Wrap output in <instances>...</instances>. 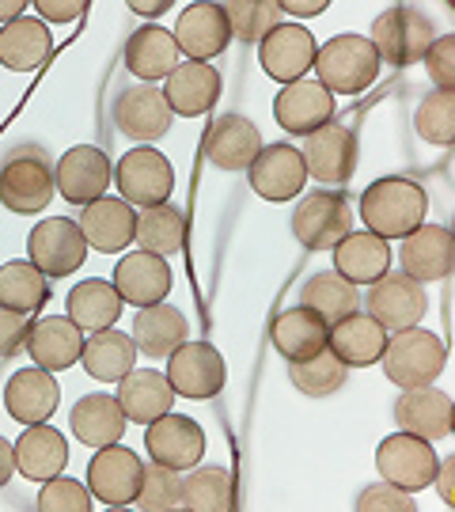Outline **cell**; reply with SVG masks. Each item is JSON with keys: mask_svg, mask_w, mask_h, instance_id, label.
I'll use <instances>...</instances> for the list:
<instances>
[{"mask_svg": "<svg viewBox=\"0 0 455 512\" xmlns=\"http://www.w3.org/2000/svg\"><path fill=\"white\" fill-rule=\"evenodd\" d=\"M164 99L171 114L201 118L205 110L217 107L220 99V73L205 61H186L164 80Z\"/></svg>", "mask_w": 455, "mask_h": 512, "instance_id": "obj_27", "label": "cell"}, {"mask_svg": "<svg viewBox=\"0 0 455 512\" xmlns=\"http://www.w3.org/2000/svg\"><path fill=\"white\" fill-rule=\"evenodd\" d=\"M141 478H145V463L137 459V452H129L126 444L95 448V459L88 463L91 497L110 509H129L137 501Z\"/></svg>", "mask_w": 455, "mask_h": 512, "instance_id": "obj_9", "label": "cell"}, {"mask_svg": "<svg viewBox=\"0 0 455 512\" xmlns=\"http://www.w3.org/2000/svg\"><path fill=\"white\" fill-rule=\"evenodd\" d=\"M315 76L330 95H361L380 76V57L364 35H334L315 50Z\"/></svg>", "mask_w": 455, "mask_h": 512, "instance_id": "obj_2", "label": "cell"}, {"mask_svg": "<svg viewBox=\"0 0 455 512\" xmlns=\"http://www.w3.org/2000/svg\"><path fill=\"white\" fill-rule=\"evenodd\" d=\"M171 266L167 258L148 255V251H133L114 266V289L122 296V304L133 308H152V304H164V296L171 293Z\"/></svg>", "mask_w": 455, "mask_h": 512, "instance_id": "obj_21", "label": "cell"}, {"mask_svg": "<svg viewBox=\"0 0 455 512\" xmlns=\"http://www.w3.org/2000/svg\"><path fill=\"white\" fill-rule=\"evenodd\" d=\"M292 232L308 251H334L342 239L353 232L349 224V205L334 190H311L300 194L292 209Z\"/></svg>", "mask_w": 455, "mask_h": 512, "instance_id": "obj_6", "label": "cell"}, {"mask_svg": "<svg viewBox=\"0 0 455 512\" xmlns=\"http://www.w3.org/2000/svg\"><path fill=\"white\" fill-rule=\"evenodd\" d=\"M69 467V440L57 429L42 425H27V433L16 440V471L31 482H50Z\"/></svg>", "mask_w": 455, "mask_h": 512, "instance_id": "obj_31", "label": "cell"}, {"mask_svg": "<svg viewBox=\"0 0 455 512\" xmlns=\"http://www.w3.org/2000/svg\"><path fill=\"white\" fill-rule=\"evenodd\" d=\"M114 167H110L107 152L95 145H76L61 156V164H54V183L61 190V198L73 205H91L107 194Z\"/></svg>", "mask_w": 455, "mask_h": 512, "instance_id": "obj_14", "label": "cell"}, {"mask_svg": "<svg viewBox=\"0 0 455 512\" xmlns=\"http://www.w3.org/2000/svg\"><path fill=\"white\" fill-rule=\"evenodd\" d=\"M137 243L148 255H179L182 243H186V217H182V209H175L171 202L141 209L137 213Z\"/></svg>", "mask_w": 455, "mask_h": 512, "instance_id": "obj_42", "label": "cell"}, {"mask_svg": "<svg viewBox=\"0 0 455 512\" xmlns=\"http://www.w3.org/2000/svg\"><path fill=\"white\" fill-rule=\"evenodd\" d=\"M300 304L315 311L327 327H334L338 319H346V315H353V311H361V289L349 285L342 274L327 270V274H315L308 285H304V300H300Z\"/></svg>", "mask_w": 455, "mask_h": 512, "instance_id": "obj_40", "label": "cell"}, {"mask_svg": "<svg viewBox=\"0 0 455 512\" xmlns=\"http://www.w3.org/2000/svg\"><path fill=\"white\" fill-rule=\"evenodd\" d=\"M171 107L156 84H133L114 99V126L133 141H156L171 129Z\"/></svg>", "mask_w": 455, "mask_h": 512, "instance_id": "obj_22", "label": "cell"}, {"mask_svg": "<svg viewBox=\"0 0 455 512\" xmlns=\"http://www.w3.org/2000/svg\"><path fill=\"white\" fill-rule=\"evenodd\" d=\"M433 23L429 16L414 8V4H395V8H387L383 16H376L372 23V50L380 57V65H395V69H410V65H418L425 61L429 54V46H433Z\"/></svg>", "mask_w": 455, "mask_h": 512, "instance_id": "obj_3", "label": "cell"}, {"mask_svg": "<svg viewBox=\"0 0 455 512\" xmlns=\"http://www.w3.org/2000/svg\"><path fill=\"white\" fill-rule=\"evenodd\" d=\"M12 475H16V444H8V440L0 437V490L8 486Z\"/></svg>", "mask_w": 455, "mask_h": 512, "instance_id": "obj_55", "label": "cell"}, {"mask_svg": "<svg viewBox=\"0 0 455 512\" xmlns=\"http://www.w3.org/2000/svg\"><path fill=\"white\" fill-rule=\"evenodd\" d=\"M228 42H232V31H228V19H224L220 4L198 0V4L182 8L179 23H175V46H179V54L209 65L213 57L228 50Z\"/></svg>", "mask_w": 455, "mask_h": 512, "instance_id": "obj_19", "label": "cell"}, {"mask_svg": "<svg viewBox=\"0 0 455 512\" xmlns=\"http://www.w3.org/2000/svg\"><path fill=\"white\" fill-rule=\"evenodd\" d=\"M129 8H133V12H137V16H164L167 8H171V4H167V0H156V4H148V0H129Z\"/></svg>", "mask_w": 455, "mask_h": 512, "instance_id": "obj_56", "label": "cell"}, {"mask_svg": "<svg viewBox=\"0 0 455 512\" xmlns=\"http://www.w3.org/2000/svg\"><path fill=\"white\" fill-rule=\"evenodd\" d=\"M425 69L440 92H455V35L433 38V46L425 54Z\"/></svg>", "mask_w": 455, "mask_h": 512, "instance_id": "obj_49", "label": "cell"}, {"mask_svg": "<svg viewBox=\"0 0 455 512\" xmlns=\"http://www.w3.org/2000/svg\"><path fill=\"white\" fill-rule=\"evenodd\" d=\"M247 175H251V186H255L258 198L289 202V198L304 194L308 164H304V152L296 145H262L255 164L247 167Z\"/></svg>", "mask_w": 455, "mask_h": 512, "instance_id": "obj_16", "label": "cell"}, {"mask_svg": "<svg viewBox=\"0 0 455 512\" xmlns=\"http://www.w3.org/2000/svg\"><path fill=\"white\" fill-rule=\"evenodd\" d=\"M80 361H84L91 380L118 384V380L129 376L133 365H137V346H133V338H129V334L110 327V330H99V334H88V338H84V353H80Z\"/></svg>", "mask_w": 455, "mask_h": 512, "instance_id": "obj_38", "label": "cell"}, {"mask_svg": "<svg viewBox=\"0 0 455 512\" xmlns=\"http://www.w3.org/2000/svg\"><path fill=\"white\" fill-rule=\"evenodd\" d=\"M425 311H429V296H425V285H418L414 277L391 274V270H387L380 281L368 285V315H372L387 334L421 327Z\"/></svg>", "mask_w": 455, "mask_h": 512, "instance_id": "obj_10", "label": "cell"}, {"mask_svg": "<svg viewBox=\"0 0 455 512\" xmlns=\"http://www.w3.org/2000/svg\"><path fill=\"white\" fill-rule=\"evenodd\" d=\"M69 319L84 334H99V330H110L118 319H122V296L110 281H80L73 293H69Z\"/></svg>", "mask_w": 455, "mask_h": 512, "instance_id": "obj_39", "label": "cell"}, {"mask_svg": "<svg viewBox=\"0 0 455 512\" xmlns=\"http://www.w3.org/2000/svg\"><path fill=\"white\" fill-rule=\"evenodd\" d=\"M315 38L300 23H277L270 35L258 42V61L270 80L277 84H296L311 73L315 65Z\"/></svg>", "mask_w": 455, "mask_h": 512, "instance_id": "obj_15", "label": "cell"}, {"mask_svg": "<svg viewBox=\"0 0 455 512\" xmlns=\"http://www.w3.org/2000/svg\"><path fill=\"white\" fill-rule=\"evenodd\" d=\"M54 164L42 148H16L0 167V205L19 217L42 213L54 202Z\"/></svg>", "mask_w": 455, "mask_h": 512, "instance_id": "obj_5", "label": "cell"}, {"mask_svg": "<svg viewBox=\"0 0 455 512\" xmlns=\"http://www.w3.org/2000/svg\"><path fill=\"white\" fill-rule=\"evenodd\" d=\"M186 330L190 327H186L182 308L152 304V308L137 311V319H133V346H137V353L152 357V361H164L186 342Z\"/></svg>", "mask_w": 455, "mask_h": 512, "instance_id": "obj_35", "label": "cell"}, {"mask_svg": "<svg viewBox=\"0 0 455 512\" xmlns=\"http://www.w3.org/2000/svg\"><path fill=\"white\" fill-rule=\"evenodd\" d=\"M380 361L387 380L402 391H410V387H425L437 380L444 372V361H448V349L433 330L410 327L399 334H387Z\"/></svg>", "mask_w": 455, "mask_h": 512, "instance_id": "obj_4", "label": "cell"}, {"mask_svg": "<svg viewBox=\"0 0 455 512\" xmlns=\"http://www.w3.org/2000/svg\"><path fill=\"white\" fill-rule=\"evenodd\" d=\"M23 12H27V4H23V0H0V23H4V27H8L12 19L23 16Z\"/></svg>", "mask_w": 455, "mask_h": 512, "instance_id": "obj_57", "label": "cell"}, {"mask_svg": "<svg viewBox=\"0 0 455 512\" xmlns=\"http://www.w3.org/2000/svg\"><path fill=\"white\" fill-rule=\"evenodd\" d=\"M27 353L38 368L46 372H65L80 361L84 353V330L76 327L73 319L65 315H54V319H38L31 327V338H27Z\"/></svg>", "mask_w": 455, "mask_h": 512, "instance_id": "obj_29", "label": "cell"}, {"mask_svg": "<svg viewBox=\"0 0 455 512\" xmlns=\"http://www.w3.org/2000/svg\"><path fill=\"white\" fill-rule=\"evenodd\" d=\"M304 164L308 175L323 186H342L357 171V137L338 122H327L304 141Z\"/></svg>", "mask_w": 455, "mask_h": 512, "instance_id": "obj_17", "label": "cell"}, {"mask_svg": "<svg viewBox=\"0 0 455 512\" xmlns=\"http://www.w3.org/2000/svg\"><path fill=\"white\" fill-rule=\"evenodd\" d=\"M179 46H175V35L148 23L141 31H133L126 42V69L141 84H156V80H167V76L179 69Z\"/></svg>", "mask_w": 455, "mask_h": 512, "instance_id": "obj_30", "label": "cell"}, {"mask_svg": "<svg viewBox=\"0 0 455 512\" xmlns=\"http://www.w3.org/2000/svg\"><path fill=\"white\" fill-rule=\"evenodd\" d=\"M114 183H118V198H122V202L148 209V205H164L167 198H171V190H175V171H171L164 152L141 145L118 160Z\"/></svg>", "mask_w": 455, "mask_h": 512, "instance_id": "obj_8", "label": "cell"}, {"mask_svg": "<svg viewBox=\"0 0 455 512\" xmlns=\"http://www.w3.org/2000/svg\"><path fill=\"white\" fill-rule=\"evenodd\" d=\"M205 160L220 171H243L255 164V156L262 152V133L251 118L243 114H224L213 126L205 129Z\"/></svg>", "mask_w": 455, "mask_h": 512, "instance_id": "obj_20", "label": "cell"}, {"mask_svg": "<svg viewBox=\"0 0 455 512\" xmlns=\"http://www.w3.org/2000/svg\"><path fill=\"white\" fill-rule=\"evenodd\" d=\"M273 118L277 126L292 137H311L315 129L334 122V95L319 80H296L285 84L281 95L273 99Z\"/></svg>", "mask_w": 455, "mask_h": 512, "instance_id": "obj_18", "label": "cell"}, {"mask_svg": "<svg viewBox=\"0 0 455 512\" xmlns=\"http://www.w3.org/2000/svg\"><path fill=\"white\" fill-rule=\"evenodd\" d=\"M54 50V38L46 23L35 16H19L8 27H0V65L12 73H31Z\"/></svg>", "mask_w": 455, "mask_h": 512, "instance_id": "obj_37", "label": "cell"}, {"mask_svg": "<svg viewBox=\"0 0 455 512\" xmlns=\"http://www.w3.org/2000/svg\"><path fill=\"white\" fill-rule=\"evenodd\" d=\"M224 19H228V31L239 42H262L277 27V0H232V4H220Z\"/></svg>", "mask_w": 455, "mask_h": 512, "instance_id": "obj_45", "label": "cell"}, {"mask_svg": "<svg viewBox=\"0 0 455 512\" xmlns=\"http://www.w3.org/2000/svg\"><path fill=\"white\" fill-rule=\"evenodd\" d=\"M414 497L399 490V486H391V482H383V486H368L361 497H357V512H414Z\"/></svg>", "mask_w": 455, "mask_h": 512, "instance_id": "obj_50", "label": "cell"}, {"mask_svg": "<svg viewBox=\"0 0 455 512\" xmlns=\"http://www.w3.org/2000/svg\"><path fill=\"white\" fill-rule=\"evenodd\" d=\"M452 475H455V456L437 459V475H433V482H437L440 501H444L448 509H452V505H455V486H452Z\"/></svg>", "mask_w": 455, "mask_h": 512, "instance_id": "obj_53", "label": "cell"}, {"mask_svg": "<svg viewBox=\"0 0 455 512\" xmlns=\"http://www.w3.org/2000/svg\"><path fill=\"white\" fill-rule=\"evenodd\" d=\"M31 315L27 311H12L0 308V357H16L27 349V338H31Z\"/></svg>", "mask_w": 455, "mask_h": 512, "instance_id": "obj_51", "label": "cell"}, {"mask_svg": "<svg viewBox=\"0 0 455 512\" xmlns=\"http://www.w3.org/2000/svg\"><path fill=\"white\" fill-rule=\"evenodd\" d=\"M137 509L145 512H171L182 505V478L179 471H171L164 463H152L145 467V478H141V490H137Z\"/></svg>", "mask_w": 455, "mask_h": 512, "instance_id": "obj_47", "label": "cell"}, {"mask_svg": "<svg viewBox=\"0 0 455 512\" xmlns=\"http://www.w3.org/2000/svg\"><path fill=\"white\" fill-rule=\"evenodd\" d=\"M273 349L285 357V361H308L315 353L327 349L330 327L315 315L311 308H289L273 319Z\"/></svg>", "mask_w": 455, "mask_h": 512, "instance_id": "obj_34", "label": "cell"}, {"mask_svg": "<svg viewBox=\"0 0 455 512\" xmlns=\"http://www.w3.org/2000/svg\"><path fill=\"white\" fill-rule=\"evenodd\" d=\"M38 512H91V490L76 478L57 475L42 486Z\"/></svg>", "mask_w": 455, "mask_h": 512, "instance_id": "obj_48", "label": "cell"}, {"mask_svg": "<svg viewBox=\"0 0 455 512\" xmlns=\"http://www.w3.org/2000/svg\"><path fill=\"white\" fill-rule=\"evenodd\" d=\"M73 437L88 448H107L126 440V414L114 395H84L69 414Z\"/></svg>", "mask_w": 455, "mask_h": 512, "instance_id": "obj_36", "label": "cell"}, {"mask_svg": "<svg viewBox=\"0 0 455 512\" xmlns=\"http://www.w3.org/2000/svg\"><path fill=\"white\" fill-rule=\"evenodd\" d=\"M76 224L88 239V247L103 251V255H122L137 239V213L122 198H99V202L84 205Z\"/></svg>", "mask_w": 455, "mask_h": 512, "instance_id": "obj_24", "label": "cell"}, {"mask_svg": "<svg viewBox=\"0 0 455 512\" xmlns=\"http://www.w3.org/2000/svg\"><path fill=\"white\" fill-rule=\"evenodd\" d=\"M395 421H399L402 433H414L421 440H444L455 425L452 399L433 384L410 387L395 403Z\"/></svg>", "mask_w": 455, "mask_h": 512, "instance_id": "obj_26", "label": "cell"}, {"mask_svg": "<svg viewBox=\"0 0 455 512\" xmlns=\"http://www.w3.org/2000/svg\"><path fill=\"white\" fill-rule=\"evenodd\" d=\"M236 505V482L224 467H198L182 478V509L232 512Z\"/></svg>", "mask_w": 455, "mask_h": 512, "instance_id": "obj_43", "label": "cell"}, {"mask_svg": "<svg viewBox=\"0 0 455 512\" xmlns=\"http://www.w3.org/2000/svg\"><path fill=\"white\" fill-rule=\"evenodd\" d=\"M118 406L126 421H137V425H148V421L164 418L167 410L175 406V391L167 384V376L152 372V368H133L129 376L118 380Z\"/></svg>", "mask_w": 455, "mask_h": 512, "instance_id": "obj_32", "label": "cell"}, {"mask_svg": "<svg viewBox=\"0 0 455 512\" xmlns=\"http://www.w3.org/2000/svg\"><path fill=\"white\" fill-rule=\"evenodd\" d=\"M27 255L46 277H69L84 266L88 258V239L80 232V224L69 217H50L38 228H31L27 239Z\"/></svg>", "mask_w": 455, "mask_h": 512, "instance_id": "obj_11", "label": "cell"}, {"mask_svg": "<svg viewBox=\"0 0 455 512\" xmlns=\"http://www.w3.org/2000/svg\"><path fill=\"white\" fill-rule=\"evenodd\" d=\"M376 471L383 475V482L399 486L406 494H418L425 486H433V475H437L433 440H421L414 433H391L376 448Z\"/></svg>", "mask_w": 455, "mask_h": 512, "instance_id": "obj_7", "label": "cell"}, {"mask_svg": "<svg viewBox=\"0 0 455 512\" xmlns=\"http://www.w3.org/2000/svg\"><path fill=\"white\" fill-rule=\"evenodd\" d=\"M277 8L289 12V16H323L327 12V0H281Z\"/></svg>", "mask_w": 455, "mask_h": 512, "instance_id": "obj_54", "label": "cell"}, {"mask_svg": "<svg viewBox=\"0 0 455 512\" xmlns=\"http://www.w3.org/2000/svg\"><path fill=\"white\" fill-rule=\"evenodd\" d=\"M50 300V281L31 258H16L0 266V308L12 311H38Z\"/></svg>", "mask_w": 455, "mask_h": 512, "instance_id": "obj_41", "label": "cell"}, {"mask_svg": "<svg viewBox=\"0 0 455 512\" xmlns=\"http://www.w3.org/2000/svg\"><path fill=\"white\" fill-rule=\"evenodd\" d=\"M383 346H387V330L372 315H364V311H353L346 319H338L327 334V349L346 368L376 365L383 357Z\"/></svg>", "mask_w": 455, "mask_h": 512, "instance_id": "obj_28", "label": "cell"}, {"mask_svg": "<svg viewBox=\"0 0 455 512\" xmlns=\"http://www.w3.org/2000/svg\"><path fill=\"white\" fill-rule=\"evenodd\" d=\"M391 270V243L380 236L364 232H349L338 247H334V274H342L349 285H372Z\"/></svg>", "mask_w": 455, "mask_h": 512, "instance_id": "obj_33", "label": "cell"}, {"mask_svg": "<svg viewBox=\"0 0 455 512\" xmlns=\"http://www.w3.org/2000/svg\"><path fill=\"white\" fill-rule=\"evenodd\" d=\"M224 376H228L224 357L209 342H182L167 357V384L182 399H194V403L213 399L224 387Z\"/></svg>", "mask_w": 455, "mask_h": 512, "instance_id": "obj_12", "label": "cell"}, {"mask_svg": "<svg viewBox=\"0 0 455 512\" xmlns=\"http://www.w3.org/2000/svg\"><path fill=\"white\" fill-rule=\"evenodd\" d=\"M414 126H418L421 141L429 145H452L455 141V92H433L421 99L418 114H414Z\"/></svg>", "mask_w": 455, "mask_h": 512, "instance_id": "obj_46", "label": "cell"}, {"mask_svg": "<svg viewBox=\"0 0 455 512\" xmlns=\"http://www.w3.org/2000/svg\"><path fill=\"white\" fill-rule=\"evenodd\" d=\"M429 213V198L414 179H399V175H387L364 190L361 198V217L364 228L380 239H406L414 228L425 224Z\"/></svg>", "mask_w": 455, "mask_h": 512, "instance_id": "obj_1", "label": "cell"}, {"mask_svg": "<svg viewBox=\"0 0 455 512\" xmlns=\"http://www.w3.org/2000/svg\"><path fill=\"white\" fill-rule=\"evenodd\" d=\"M145 448L152 463H164L171 471H190L205 456V429L186 414H171L148 421L145 425Z\"/></svg>", "mask_w": 455, "mask_h": 512, "instance_id": "obj_13", "label": "cell"}, {"mask_svg": "<svg viewBox=\"0 0 455 512\" xmlns=\"http://www.w3.org/2000/svg\"><path fill=\"white\" fill-rule=\"evenodd\" d=\"M289 380L311 399H323V395H334L346 384V365L330 349H323L308 361H289Z\"/></svg>", "mask_w": 455, "mask_h": 512, "instance_id": "obj_44", "label": "cell"}, {"mask_svg": "<svg viewBox=\"0 0 455 512\" xmlns=\"http://www.w3.org/2000/svg\"><path fill=\"white\" fill-rule=\"evenodd\" d=\"M35 12L50 23H73L88 12V0H35Z\"/></svg>", "mask_w": 455, "mask_h": 512, "instance_id": "obj_52", "label": "cell"}, {"mask_svg": "<svg viewBox=\"0 0 455 512\" xmlns=\"http://www.w3.org/2000/svg\"><path fill=\"white\" fill-rule=\"evenodd\" d=\"M57 403H61V387H57L54 372L46 368H19L16 376L4 387V406L19 425H42L54 418Z\"/></svg>", "mask_w": 455, "mask_h": 512, "instance_id": "obj_25", "label": "cell"}, {"mask_svg": "<svg viewBox=\"0 0 455 512\" xmlns=\"http://www.w3.org/2000/svg\"><path fill=\"white\" fill-rule=\"evenodd\" d=\"M402 274L414 277L418 285L444 281L455 266V243L452 232L440 224H421L402 239Z\"/></svg>", "mask_w": 455, "mask_h": 512, "instance_id": "obj_23", "label": "cell"}]
</instances>
